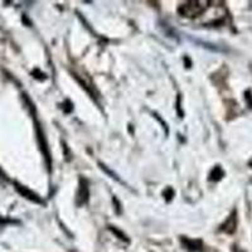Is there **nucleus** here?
Instances as JSON below:
<instances>
[{"instance_id": "obj_1", "label": "nucleus", "mask_w": 252, "mask_h": 252, "mask_svg": "<svg viewBox=\"0 0 252 252\" xmlns=\"http://www.w3.org/2000/svg\"><path fill=\"white\" fill-rule=\"evenodd\" d=\"M201 4L202 3H198V1H190V3L183 4L179 8V12L186 15V17H195V15L201 14L204 10V6L201 5Z\"/></svg>"}, {"instance_id": "obj_2", "label": "nucleus", "mask_w": 252, "mask_h": 252, "mask_svg": "<svg viewBox=\"0 0 252 252\" xmlns=\"http://www.w3.org/2000/svg\"><path fill=\"white\" fill-rule=\"evenodd\" d=\"M17 188H18V190H19V192L22 193V194H23L24 197L28 198V199H32V201H34V202H40L39 199H38V198H37V195L33 194V193H32V192H29L28 189L23 188V187H20V186H18Z\"/></svg>"}]
</instances>
